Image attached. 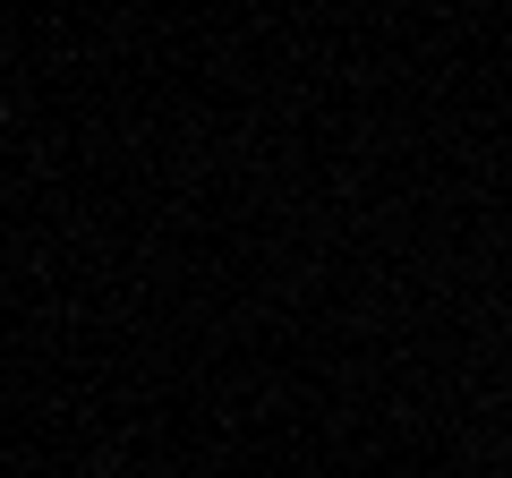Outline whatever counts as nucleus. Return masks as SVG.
Returning a JSON list of instances; mask_svg holds the SVG:
<instances>
[{
    "label": "nucleus",
    "mask_w": 512,
    "mask_h": 478,
    "mask_svg": "<svg viewBox=\"0 0 512 478\" xmlns=\"http://www.w3.org/2000/svg\"><path fill=\"white\" fill-rule=\"evenodd\" d=\"M0 120H9V111H0Z\"/></svg>",
    "instance_id": "1"
}]
</instances>
